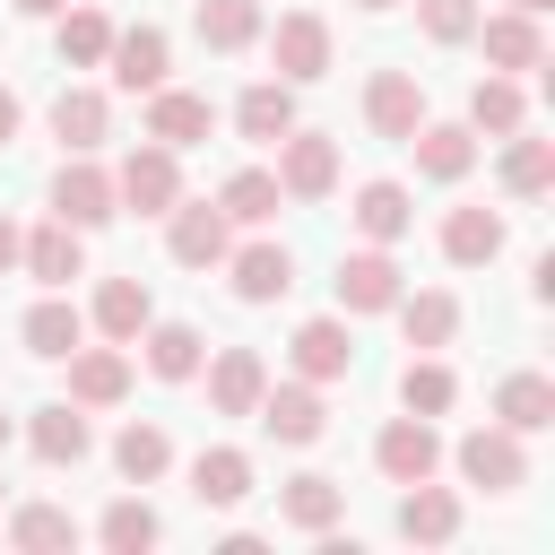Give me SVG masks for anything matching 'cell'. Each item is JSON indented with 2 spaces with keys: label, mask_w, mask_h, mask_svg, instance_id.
<instances>
[{
  "label": "cell",
  "mask_w": 555,
  "mask_h": 555,
  "mask_svg": "<svg viewBox=\"0 0 555 555\" xmlns=\"http://www.w3.org/2000/svg\"><path fill=\"white\" fill-rule=\"evenodd\" d=\"M113 199H121V217H165V208L182 199V156L156 147V139H139V147L113 165Z\"/></svg>",
  "instance_id": "obj_1"
},
{
  "label": "cell",
  "mask_w": 555,
  "mask_h": 555,
  "mask_svg": "<svg viewBox=\"0 0 555 555\" xmlns=\"http://www.w3.org/2000/svg\"><path fill=\"white\" fill-rule=\"evenodd\" d=\"M251 416H260V434L286 442V451H312V442L330 434V399H321V382H304V373H295V382H269Z\"/></svg>",
  "instance_id": "obj_2"
},
{
  "label": "cell",
  "mask_w": 555,
  "mask_h": 555,
  "mask_svg": "<svg viewBox=\"0 0 555 555\" xmlns=\"http://www.w3.org/2000/svg\"><path fill=\"white\" fill-rule=\"evenodd\" d=\"M269 173H278V191H286V199H304V208H312V199H330V191H338V139L295 121V130L278 139V165H269Z\"/></svg>",
  "instance_id": "obj_3"
},
{
  "label": "cell",
  "mask_w": 555,
  "mask_h": 555,
  "mask_svg": "<svg viewBox=\"0 0 555 555\" xmlns=\"http://www.w3.org/2000/svg\"><path fill=\"white\" fill-rule=\"evenodd\" d=\"M52 217L78 225V234L113 225V217H121V199H113V165H95V156H61V173H52Z\"/></svg>",
  "instance_id": "obj_4"
},
{
  "label": "cell",
  "mask_w": 555,
  "mask_h": 555,
  "mask_svg": "<svg viewBox=\"0 0 555 555\" xmlns=\"http://www.w3.org/2000/svg\"><path fill=\"white\" fill-rule=\"evenodd\" d=\"M165 251H173L182 269H217V260L234 251V217H225L217 199H191V191H182V199L165 208Z\"/></svg>",
  "instance_id": "obj_5"
},
{
  "label": "cell",
  "mask_w": 555,
  "mask_h": 555,
  "mask_svg": "<svg viewBox=\"0 0 555 555\" xmlns=\"http://www.w3.org/2000/svg\"><path fill=\"white\" fill-rule=\"evenodd\" d=\"M451 460H460V477L486 486V494H520V486H529V451H520L512 425H477V434H460Z\"/></svg>",
  "instance_id": "obj_6"
},
{
  "label": "cell",
  "mask_w": 555,
  "mask_h": 555,
  "mask_svg": "<svg viewBox=\"0 0 555 555\" xmlns=\"http://www.w3.org/2000/svg\"><path fill=\"white\" fill-rule=\"evenodd\" d=\"M373 468L390 477V486H416V477H434L442 468V434H434V416H390L382 434H373Z\"/></svg>",
  "instance_id": "obj_7"
},
{
  "label": "cell",
  "mask_w": 555,
  "mask_h": 555,
  "mask_svg": "<svg viewBox=\"0 0 555 555\" xmlns=\"http://www.w3.org/2000/svg\"><path fill=\"white\" fill-rule=\"evenodd\" d=\"M269 61H278V78H286V87L330 78V17H321V9H286V17H278V35H269Z\"/></svg>",
  "instance_id": "obj_8"
},
{
  "label": "cell",
  "mask_w": 555,
  "mask_h": 555,
  "mask_svg": "<svg viewBox=\"0 0 555 555\" xmlns=\"http://www.w3.org/2000/svg\"><path fill=\"white\" fill-rule=\"evenodd\" d=\"M104 69H113V87L121 95H147V87H165L173 78V43H165V26H113V52H104Z\"/></svg>",
  "instance_id": "obj_9"
},
{
  "label": "cell",
  "mask_w": 555,
  "mask_h": 555,
  "mask_svg": "<svg viewBox=\"0 0 555 555\" xmlns=\"http://www.w3.org/2000/svg\"><path fill=\"white\" fill-rule=\"evenodd\" d=\"M217 130V104L208 95H191V87H147V121H139V139H156V147H199Z\"/></svg>",
  "instance_id": "obj_10"
},
{
  "label": "cell",
  "mask_w": 555,
  "mask_h": 555,
  "mask_svg": "<svg viewBox=\"0 0 555 555\" xmlns=\"http://www.w3.org/2000/svg\"><path fill=\"white\" fill-rule=\"evenodd\" d=\"M217 269H225L234 304H278V295L295 286V251H286V243H269V234H260V243H234Z\"/></svg>",
  "instance_id": "obj_11"
},
{
  "label": "cell",
  "mask_w": 555,
  "mask_h": 555,
  "mask_svg": "<svg viewBox=\"0 0 555 555\" xmlns=\"http://www.w3.org/2000/svg\"><path fill=\"white\" fill-rule=\"evenodd\" d=\"M399 295H408V278H399L390 243H364V251L338 260V312H390Z\"/></svg>",
  "instance_id": "obj_12"
},
{
  "label": "cell",
  "mask_w": 555,
  "mask_h": 555,
  "mask_svg": "<svg viewBox=\"0 0 555 555\" xmlns=\"http://www.w3.org/2000/svg\"><path fill=\"white\" fill-rule=\"evenodd\" d=\"M399 147L416 156L425 182H468V165H477V130H468V121H434V113H425Z\"/></svg>",
  "instance_id": "obj_13"
},
{
  "label": "cell",
  "mask_w": 555,
  "mask_h": 555,
  "mask_svg": "<svg viewBox=\"0 0 555 555\" xmlns=\"http://www.w3.org/2000/svg\"><path fill=\"white\" fill-rule=\"evenodd\" d=\"M503 243H512L503 208H486V199L442 208V260H451V269H486V260H503Z\"/></svg>",
  "instance_id": "obj_14"
},
{
  "label": "cell",
  "mask_w": 555,
  "mask_h": 555,
  "mask_svg": "<svg viewBox=\"0 0 555 555\" xmlns=\"http://www.w3.org/2000/svg\"><path fill=\"white\" fill-rule=\"evenodd\" d=\"M286 356H295V373L304 382H347V364H356V338H347V321L338 312H312V321H295V338H286Z\"/></svg>",
  "instance_id": "obj_15"
},
{
  "label": "cell",
  "mask_w": 555,
  "mask_h": 555,
  "mask_svg": "<svg viewBox=\"0 0 555 555\" xmlns=\"http://www.w3.org/2000/svg\"><path fill=\"white\" fill-rule=\"evenodd\" d=\"M61 364H69V399H78L87 416H95V408H121V399H130V356H121L113 338H104V347H87V338H78V347H69Z\"/></svg>",
  "instance_id": "obj_16"
},
{
  "label": "cell",
  "mask_w": 555,
  "mask_h": 555,
  "mask_svg": "<svg viewBox=\"0 0 555 555\" xmlns=\"http://www.w3.org/2000/svg\"><path fill=\"white\" fill-rule=\"evenodd\" d=\"M26 451H35L43 468H78V460L95 451V425H87V408H78V399H52V408H35V416H26Z\"/></svg>",
  "instance_id": "obj_17"
},
{
  "label": "cell",
  "mask_w": 555,
  "mask_h": 555,
  "mask_svg": "<svg viewBox=\"0 0 555 555\" xmlns=\"http://www.w3.org/2000/svg\"><path fill=\"white\" fill-rule=\"evenodd\" d=\"M468 43H486V69H503V78H520V69H546V35H538V17H529V9L477 17V35H468Z\"/></svg>",
  "instance_id": "obj_18"
},
{
  "label": "cell",
  "mask_w": 555,
  "mask_h": 555,
  "mask_svg": "<svg viewBox=\"0 0 555 555\" xmlns=\"http://www.w3.org/2000/svg\"><path fill=\"white\" fill-rule=\"evenodd\" d=\"M364 121H373V139H408L425 121V78L416 69H373L364 78Z\"/></svg>",
  "instance_id": "obj_19"
},
{
  "label": "cell",
  "mask_w": 555,
  "mask_h": 555,
  "mask_svg": "<svg viewBox=\"0 0 555 555\" xmlns=\"http://www.w3.org/2000/svg\"><path fill=\"white\" fill-rule=\"evenodd\" d=\"M52 139H61V156H95L113 139V95L104 87H61L52 95Z\"/></svg>",
  "instance_id": "obj_20"
},
{
  "label": "cell",
  "mask_w": 555,
  "mask_h": 555,
  "mask_svg": "<svg viewBox=\"0 0 555 555\" xmlns=\"http://www.w3.org/2000/svg\"><path fill=\"white\" fill-rule=\"evenodd\" d=\"M199 373H208V408H217V416H251V408H260V390H269L260 347H217Z\"/></svg>",
  "instance_id": "obj_21"
},
{
  "label": "cell",
  "mask_w": 555,
  "mask_h": 555,
  "mask_svg": "<svg viewBox=\"0 0 555 555\" xmlns=\"http://www.w3.org/2000/svg\"><path fill=\"white\" fill-rule=\"evenodd\" d=\"M147 321H156L147 278H104V286H95V304H87V330H95V338H113V347H130Z\"/></svg>",
  "instance_id": "obj_22"
},
{
  "label": "cell",
  "mask_w": 555,
  "mask_h": 555,
  "mask_svg": "<svg viewBox=\"0 0 555 555\" xmlns=\"http://www.w3.org/2000/svg\"><path fill=\"white\" fill-rule=\"evenodd\" d=\"M130 347H139V364H147L156 382H199V364H208V338H199L191 321H147Z\"/></svg>",
  "instance_id": "obj_23"
},
{
  "label": "cell",
  "mask_w": 555,
  "mask_h": 555,
  "mask_svg": "<svg viewBox=\"0 0 555 555\" xmlns=\"http://www.w3.org/2000/svg\"><path fill=\"white\" fill-rule=\"evenodd\" d=\"M17 269H26L35 286H69V278H87V234L52 217V225H35V234H26V251H17Z\"/></svg>",
  "instance_id": "obj_24"
},
{
  "label": "cell",
  "mask_w": 555,
  "mask_h": 555,
  "mask_svg": "<svg viewBox=\"0 0 555 555\" xmlns=\"http://www.w3.org/2000/svg\"><path fill=\"white\" fill-rule=\"evenodd\" d=\"M390 312H399V330H408L416 356H442V347L460 338V295H451V286H416V295H399Z\"/></svg>",
  "instance_id": "obj_25"
},
{
  "label": "cell",
  "mask_w": 555,
  "mask_h": 555,
  "mask_svg": "<svg viewBox=\"0 0 555 555\" xmlns=\"http://www.w3.org/2000/svg\"><path fill=\"white\" fill-rule=\"evenodd\" d=\"M338 512H347V486H338V477H321V468H304V477H286V486H278V520H286V529H304V538L338 529Z\"/></svg>",
  "instance_id": "obj_26"
},
{
  "label": "cell",
  "mask_w": 555,
  "mask_h": 555,
  "mask_svg": "<svg viewBox=\"0 0 555 555\" xmlns=\"http://www.w3.org/2000/svg\"><path fill=\"white\" fill-rule=\"evenodd\" d=\"M399 538H408V546H451V538H460V494L434 486V477H416V486L399 494Z\"/></svg>",
  "instance_id": "obj_27"
},
{
  "label": "cell",
  "mask_w": 555,
  "mask_h": 555,
  "mask_svg": "<svg viewBox=\"0 0 555 555\" xmlns=\"http://www.w3.org/2000/svg\"><path fill=\"white\" fill-rule=\"evenodd\" d=\"M234 130H243L251 147H278V139L295 130V87H286V78H251V87L234 95Z\"/></svg>",
  "instance_id": "obj_28"
},
{
  "label": "cell",
  "mask_w": 555,
  "mask_h": 555,
  "mask_svg": "<svg viewBox=\"0 0 555 555\" xmlns=\"http://www.w3.org/2000/svg\"><path fill=\"white\" fill-rule=\"evenodd\" d=\"M17 338H26V356H43V364H61V356H69L78 338H87V312H78V304H69L61 286H43V304H35L26 321H17Z\"/></svg>",
  "instance_id": "obj_29"
},
{
  "label": "cell",
  "mask_w": 555,
  "mask_h": 555,
  "mask_svg": "<svg viewBox=\"0 0 555 555\" xmlns=\"http://www.w3.org/2000/svg\"><path fill=\"white\" fill-rule=\"evenodd\" d=\"M468 130H477V139H512V130H529V95H520V78L486 69V78L468 87Z\"/></svg>",
  "instance_id": "obj_30"
},
{
  "label": "cell",
  "mask_w": 555,
  "mask_h": 555,
  "mask_svg": "<svg viewBox=\"0 0 555 555\" xmlns=\"http://www.w3.org/2000/svg\"><path fill=\"white\" fill-rule=\"evenodd\" d=\"M347 217H356V234H364V243H399V234L416 225V199H408V182L373 173V182L356 191V208H347Z\"/></svg>",
  "instance_id": "obj_31"
},
{
  "label": "cell",
  "mask_w": 555,
  "mask_h": 555,
  "mask_svg": "<svg viewBox=\"0 0 555 555\" xmlns=\"http://www.w3.org/2000/svg\"><path fill=\"white\" fill-rule=\"evenodd\" d=\"M494 425H512L520 442L546 434V425H555V382H546V373H503V382H494Z\"/></svg>",
  "instance_id": "obj_32"
},
{
  "label": "cell",
  "mask_w": 555,
  "mask_h": 555,
  "mask_svg": "<svg viewBox=\"0 0 555 555\" xmlns=\"http://www.w3.org/2000/svg\"><path fill=\"white\" fill-rule=\"evenodd\" d=\"M113 468H121V486H156V477L173 468V434H165L156 416H130V425L113 434Z\"/></svg>",
  "instance_id": "obj_33"
},
{
  "label": "cell",
  "mask_w": 555,
  "mask_h": 555,
  "mask_svg": "<svg viewBox=\"0 0 555 555\" xmlns=\"http://www.w3.org/2000/svg\"><path fill=\"white\" fill-rule=\"evenodd\" d=\"M52 43H61L69 69H104V52H113V17H104L95 0H69V9L52 17Z\"/></svg>",
  "instance_id": "obj_34"
},
{
  "label": "cell",
  "mask_w": 555,
  "mask_h": 555,
  "mask_svg": "<svg viewBox=\"0 0 555 555\" xmlns=\"http://www.w3.org/2000/svg\"><path fill=\"white\" fill-rule=\"evenodd\" d=\"M191 494H199L208 512H234V503L251 494V451H234V442L199 451V460H191Z\"/></svg>",
  "instance_id": "obj_35"
},
{
  "label": "cell",
  "mask_w": 555,
  "mask_h": 555,
  "mask_svg": "<svg viewBox=\"0 0 555 555\" xmlns=\"http://www.w3.org/2000/svg\"><path fill=\"white\" fill-rule=\"evenodd\" d=\"M494 173H503V191H512V199H546V191H555V139H529V130H512Z\"/></svg>",
  "instance_id": "obj_36"
},
{
  "label": "cell",
  "mask_w": 555,
  "mask_h": 555,
  "mask_svg": "<svg viewBox=\"0 0 555 555\" xmlns=\"http://www.w3.org/2000/svg\"><path fill=\"white\" fill-rule=\"evenodd\" d=\"M191 35L208 52H251L260 43V0H199L191 9Z\"/></svg>",
  "instance_id": "obj_37"
},
{
  "label": "cell",
  "mask_w": 555,
  "mask_h": 555,
  "mask_svg": "<svg viewBox=\"0 0 555 555\" xmlns=\"http://www.w3.org/2000/svg\"><path fill=\"white\" fill-rule=\"evenodd\" d=\"M399 408H408V416H451V408H460V373H451L442 356H408V373H399Z\"/></svg>",
  "instance_id": "obj_38"
},
{
  "label": "cell",
  "mask_w": 555,
  "mask_h": 555,
  "mask_svg": "<svg viewBox=\"0 0 555 555\" xmlns=\"http://www.w3.org/2000/svg\"><path fill=\"white\" fill-rule=\"evenodd\" d=\"M9 546H17V555H69V546H78V520H69L61 503H17V512H9Z\"/></svg>",
  "instance_id": "obj_39"
},
{
  "label": "cell",
  "mask_w": 555,
  "mask_h": 555,
  "mask_svg": "<svg viewBox=\"0 0 555 555\" xmlns=\"http://www.w3.org/2000/svg\"><path fill=\"white\" fill-rule=\"evenodd\" d=\"M95 538H104L113 555H147V546L165 538V520H156V503H147V494H113V503H104V520H95Z\"/></svg>",
  "instance_id": "obj_40"
},
{
  "label": "cell",
  "mask_w": 555,
  "mask_h": 555,
  "mask_svg": "<svg viewBox=\"0 0 555 555\" xmlns=\"http://www.w3.org/2000/svg\"><path fill=\"white\" fill-rule=\"evenodd\" d=\"M217 208H225L234 225H269V217L286 208V191H278V173H269V165H243V173H225Z\"/></svg>",
  "instance_id": "obj_41"
},
{
  "label": "cell",
  "mask_w": 555,
  "mask_h": 555,
  "mask_svg": "<svg viewBox=\"0 0 555 555\" xmlns=\"http://www.w3.org/2000/svg\"><path fill=\"white\" fill-rule=\"evenodd\" d=\"M416 26H425V43H468L477 35V0H416Z\"/></svg>",
  "instance_id": "obj_42"
},
{
  "label": "cell",
  "mask_w": 555,
  "mask_h": 555,
  "mask_svg": "<svg viewBox=\"0 0 555 555\" xmlns=\"http://www.w3.org/2000/svg\"><path fill=\"white\" fill-rule=\"evenodd\" d=\"M17 130H26V104L0 87V147H17Z\"/></svg>",
  "instance_id": "obj_43"
},
{
  "label": "cell",
  "mask_w": 555,
  "mask_h": 555,
  "mask_svg": "<svg viewBox=\"0 0 555 555\" xmlns=\"http://www.w3.org/2000/svg\"><path fill=\"white\" fill-rule=\"evenodd\" d=\"M17 251H26V234H17V217H0V278L17 269Z\"/></svg>",
  "instance_id": "obj_44"
},
{
  "label": "cell",
  "mask_w": 555,
  "mask_h": 555,
  "mask_svg": "<svg viewBox=\"0 0 555 555\" xmlns=\"http://www.w3.org/2000/svg\"><path fill=\"white\" fill-rule=\"evenodd\" d=\"M9 9H17V17H61L69 0H9Z\"/></svg>",
  "instance_id": "obj_45"
},
{
  "label": "cell",
  "mask_w": 555,
  "mask_h": 555,
  "mask_svg": "<svg viewBox=\"0 0 555 555\" xmlns=\"http://www.w3.org/2000/svg\"><path fill=\"white\" fill-rule=\"evenodd\" d=\"M356 9H364V17H390V9H399V0H356Z\"/></svg>",
  "instance_id": "obj_46"
},
{
  "label": "cell",
  "mask_w": 555,
  "mask_h": 555,
  "mask_svg": "<svg viewBox=\"0 0 555 555\" xmlns=\"http://www.w3.org/2000/svg\"><path fill=\"white\" fill-rule=\"evenodd\" d=\"M512 9H529V17H546V9H555V0H512Z\"/></svg>",
  "instance_id": "obj_47"
},
{
  "label": "cell",
  "mask_w": 555,
  "mask_h": 555,
  "mask_svg": "<svg viewBox=\"0 0 555 555\" xmlns=\"http://www.w3.org/2000/svg\"><path fill=\"white\" fill-rule=\"evenodd\" d=\"M9 434H17V425H9V416H0V451H9Z\"/></svg>",
  "instance_id": "obj_48"
}]
</instances>
